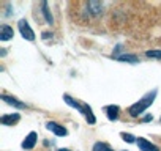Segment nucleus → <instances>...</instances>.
I'll use <instances>...</instances> for the list:
<instances>
[{
    "label": "nucleus",
    "instance_id": "nucleus-1",
    "mask_svg": "<svg viewBox=\"0 0 161 151\" xmlns=\"http://www.w3.org/2000/svg\"><path fill=\"white\" fill-rule=\"evenodd\" d=\"M156 93H158V91H156V90H153V91L147 93L141 101H137L136 104H133V106L130 107V110H128V112H130V115H131V117H139L145 109H148V107L153 104V101H155V98H156Z\"/></svg>",
    "mask_w": 161,
    "mask_h": 151
},
{
    "label": "nucleus",
    "instance_id": "nucleus-2",
    "mask_svg": "<svg viewBox=\"0 0 161 151\" xmlns=\"http://www.w3.org/2000/svg\"><path fill=\"white\" fill-rule=\"evenodd\" d=\"M63 99H65V102H66L68 106H71V107L77 109L80 113H82V115L86 117V120H87L90 124H93V123L97 121V118H95V115H93V112H92V109H90L89 106H86V104H79L77 101H74V99H73V98H69L68 95H65V96H63Z\"/></svg>",
    "mask_w": 161,
    "mask_h": 151
},
{
    "label": "nucleus",
    "instance_id": "nucleus-3",
    "mask_svg": "<svg viewBox=\"0 0 161 151\" xmlns=\"http://www.w3.org/2000/svg\"><path fill=\"white\" fill-rule=\"evenodd\" d=\"M18 25H19V32H21L24 39H27V41H33L35 39V33H33V30L30 29V25H29V22L25 19H21L18 22Z\"/></svg>",
    "mask_w": 161,
    "mask_h": 151
},
{
    "label": "nucleus",
    "instance_id": "nucleus-4",
    "mask_svg": "<svg viewBox=\"0 0 161 151\" xmlns=\"http://www.w3.org/2000/svg\"><path fill=\"white\" fill-rule=\"evenodd\" d=\"M46 128L51 131V132H54L55 135H58V137H63V135H66L68 132H66V129L63 128V126H60L58 123H54V121H49L47 124H46Z\"/></svg>",
    "mask_w": 161,
    "mask_h": 151
},
{
    "label": "nucleus",
    "instance_id": "nucleus-5",
    "mask_svg": "<svg viewBox=\"0 0 161 151\" xmlns=\"http://www.w3.org/2000/svg\"><path fill=\"white\" fill-rule=\"evenodd\" d=\"M137 146H139V149L141 151H159L158 149V146H155V145H152L147 138H144V137H139L137 138Z\"/></svg>",
    "mask_w": 161,
    "mask_h": 151
},
{
    "label": "nucleus",
    "instance_id": "nucleus-6",
    "mask_svg": "<svg viewBox=\"0 0 161 151\" xmlns=\"http://www.w3.org/2000/svg\"><path fill=\"white\" fill-rule=\"evenodd\" d=\"M21 120V117H19V113H11V115H3L2 118H0V121H2V124H5V126H13V124H16L18 121Z\"/></svg>",
    "mask_w": 161,
    "mask_h": 151
},
{
    "label": "nucleus",
    "instance_id": "nucleus-7",
    "mask_svg": "<svg viewBox=\"0 0 161 151\" xmlns=\"http://www.w3.org/2000/svg\"><path fill=\"white\" fill-rule=\"evenodd\" d=\"M13 36H14L13 29L10 25H2V29H0V39L2 41H10Z\"/></svg>",
    "mask_w": 161,
    "mask_h": 151
},
{
    "label": "nucleus",
    "instance_id": "nucleus-8",
    "mask_svg": "<svg viewBox=\"0 0 161 151\" xmlns=\"http://www.w3.org/2000/svg\"><path fill=\"white\" fill-rule=\"evenodd\" d=\"M35 143H36V132H30L25 137V140L22 142V148L24 149H32L35 146Z\"/></svg>",
    "mask_w": 161,
    "mask_h": 151
},
{
    "label": "nucleus",
    "instance_id": "nucleus-9",
    "mask_svg": "<svg viewBox=\"0 0 161 151\" xmlns=\"http://www.w3.org/2000/svg\"><path fill=\"white\" fill-rule=\"evenodd\" d=\"M2 99L7 102V104H10V106H14V107H18V109H24L25 106L22 104V102H19L16 98H13V96H8V95H2Z\"/></svg>",
    "mask_w": 161,
    "mask_h": 151
},
{
    "label": "nucleus",
    "instance_id": "nucleus-10",
    "mask_svg": "<svg viewBox=\"0 0 161 151\" xmlns=\"http://www.w3.org/2000/svg\"><path fill=\"white\" fill-rule=\"evenodd\" d=\"M106 112H108V118H109L111 121H114V120L119 118L120 109H119V106H108V107H106Z\"/></svg>",
    "mask_w": 161,
    "mask_h": 151
},
{
    "label": "nucleus",
    "instance_id": "nucleus-11",
    "mask_svg": "<svg viewBox=\"0 0 161 151\" xmlns=\"http://www.w3.org/2000/svg\"><path fill=\"white\" fill-rule=\"evenodd\" d=\"M41 8H43V13H44V18H46L47 24H52V22H54V19H52V16H51V13H49L47 3H46V2H43V3H41Z\"/></svg>",
    "mask_w": 161,
    "mask_h": 151
},
{
    "label": "nucleus",
    "instance_id": "nucleus-12",
    "mask_svg": "<svg viewBox=\"0 0 161 151\" xmlns=\"http://www.w3.org/2000/svg\"><path fill=\"white\" fill-rule=\"evenodd\" d=\"M93 151H114V149H112L109 145L98 142V143H95V145H93Z\"/></svg>",
    "mask_w": 161,
    "mask_h": 151
},
{
    "label": "nucleus",
    "instance_id": "nucleus-13",
    "mask_svg": "<svg viewBox=\"0 0 161 151\" xmlns=\"http://www.w3.org/2000/svg\"><path fill=\"white\" fill-rule=\"evenodd\" d=\"M120 61H130V63H137V57L136 55H128V54H125V55H119L117 57Z\"/></svg>",
    "mask_w": 161,
    "mask_h": 151
},
{
    "label": "nucleus",
    "instance_id": "nucleus-14",
    "mask_svg": "<svg viewBox=\"0 0 161 151\" xmlns=\"http://www.w3.org/2000/svg\"><path fill=\"white\" fill-rule=\"evenodd\" d=\"M89 7H90V8H93V13H95V14H100V13H101V10H103V5H101V3H98V2H90V3H89Z\"/></svg>",
    "mask_w": 161,
    "mask_h": 151
},
{
    "label": "nucleus",
    "instance_id": "nucleus-15",
    "mask_svg": "<svg viewBox=\"0 0 161 151\" xmlns=\"http://www.w3.org/2000/svg\"><path fill=\"white\" fill-rule=\"evenodd\" d=\"M145 55L150 58H161V50H147Z\"/></svg>",
    "mask_w": 161,
    "mask_h": 151
},
{
    "label": "nucleus",
    "instance_id": "nucleus-16",
    "mask_svg": "<svg viewBox=\"0 0 161 151\" xmlns=\"http://www.w3.org/2000/svg\"><path fill=\"white\" fill-rule=\"evenodd\" d=\"M122 137H123V140L128 142V143H133V142H134V137H133L131 134H125V132H122Z\"/></svg>",
    "mask_w": 161,
    "mask_h": 151
},
{
    "label": "nucleus",
    "instance_id": "nucleus-17",
    "mask_svg": "<svg viewBox=\"0 0 161 151\" xmlns=\"http://www.w3.org/2000/svg\"><path fill=\"white\" fill-rule=\"evenodd\" d=\"M57 151H69V149H66V148H60V149H57Z\"/></svg>",
    "mask_w": 161,
    "mask_h": 151
}]
</instances>
